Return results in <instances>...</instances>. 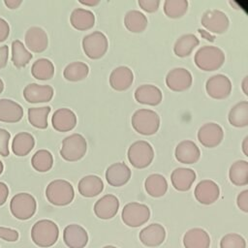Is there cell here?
Segmentation results:
<instances>
[{
  "instance_id": "1",
  "label": "cell",
  "mask_w": 248,
  "mask_h": 248,
  "mask_svg": "<svg viewBox=\"0 0 248 248\" xmlns=\"http://www.w3.org/2000/svg\"><path fill=\"white\" fill-rule=\"evenodd\" d=\"M58 226L51 220L43 219L36 222L31 229L32 241L39 247H50L58 239Z\"/></svg>"
},
{
  "instance_id": "2",
  "label": "cell",
  "mask_w": 248,
  "mask_h": 248,
  "mask_svg": "<svg viewBox=\"0 0 248 248\" xmlns=\"http://www.w3.org/2000/svg\"><path fill=\"white\" fill-rule=\"evenodd\" d=\"M194 61L202 71H215L224 64L225 53L218 46H203L197 50Z\"/></svg>"
},
{
  "instance_id": "3",
  "label": "cell",
  "mask_w": 248,
  "mask_h": 248,
  "mask_svg": "<svg viewBox=\"0 0 248 248\" xmlns=\"http://www.w3.org/2000/svg\"><path fill=\"white\" fill-rule=\"evenodd\" d=\"M46 197L50 203L57 206H64L73 202L75 191L69 181L55 179L46 186Z\"/></svg>"
},
{
  "instance_id": "4",
  "label": "cell",
  "mask_w": 248,
  "mask_h": 248,
  "mask_svg": "<svg viewBox=\"0 0 248 248\" xmlns=\"http://www.w3.org/2000/svg\"><path fill=\"white\" fill-rule=\"evenodd\" d=\"M132 126L136 132L144 136L154 135L160 127V117L157 112L147 108H140L132 115Z\"/></svg>"
},
{
  "instance_id": "5",
  "label": "cell",
  "mask_w": 248,
  "mask_h": 248,
  "mask_svg": "<svg viewBox=\"0 0 248 248\" xmlns=\"http://www.w3.org/2000/svg\"><path fill=\"white\" fill-rule=\"evenodd\" d=\"M86 150V140L82 135L75 133L63 140L60 155L64 160L74 162L81 159L85 155Z\"/></svg>"
},
{
  "instance_id": "6",
  "label": "cell",
  "mask_w": 248,
  "mask_h": 248,
  "mask_svg": "<svg viewBox=\"0 0 248 248\" xmlns=\"http://www.w3.org/2000/svg\"><path fill=\"white\" fill-rule=\"evenodd\" d=\"M127 156L133 167L137 169H144L153 161L154 150L149 142L145 140H137L130 145Z\"/></svg>"
},
{
  "instance_id": "7",
  "label": "cell",
  "mask_w": 248,
  "mask_h": 248,
  "mask_svg": "<svg viewBox=\"0 0 248 248\" xmlns=\"http://www.w3.org/2000/svg\"><path fill=\"white\" fill-rule=\"evenodd\" d=\"M37 202L35 198L28 193L15 195L10 202V210L14 217L18 220H28L36 212Z\"/></svg>"
},
{
  "instance_id": "8",
  "label": "cell",
  "mask_w": 248,
  "mask_h": 248,
  "mask_svg": "<svg viewBox=\"0 0 248 248\" xmlns=\"http://www.w3.org/2000/svg\"><path fill=\"white\" fill-rule=\"evenodd\" d=\"M108 47L107 36L101 31H94L82 39V48L84 53L91 59L103 57Z\"/></svg>"
},
{
  "instance_id": "9",
  "label": "cell",
  "mask_w": 248,
  "mask_h": 248,
  "mask_svg": "<svg viewBox=\"0 0 248 248\" xmlns=\"http://www.w3.org/2000/svg\"><path fill=\"white\" fill-rule=\"evenodd\" d=\"M125 225L137 228L145 224L150 217V210L147 205L140 202H129L124 205L121 213Z\"/></svg>"
},
{
  "instance_id": "10",
  "label": "cell",
  "mask_w": 248,
  "mask_h": 248,
  "mask_svg": "<svg viewBox=\"0 0 248 248\" xmlns=\"http://www.w3.org/2000/svg\"><path fill=\"white\" fill-rule=\"evenodd\" d=\"M201 23L209 32L223 34L228 30L230 20L224 12L213 9L207 10L202 14Z\"/></svg>"
},
{
  "instance_id": "11",
  "label": "cell",
  "mask_w": 248,
  "mask_h": 248,
  "mask_svg": "<svg viewBox=\"0 0 248 248\" xmlns=\"http://www.w3.org/2000/svg\"><path fill=\"white\" fill-rule=\"evenodd\" d=\"M205 89L211 98L217 100L225 99L231 94L232 82L227 76L217 74L206 80Z\"/></svg>"
},
{
  "instance_id": "12",
  "label": "cell",
  "mask_w": 248,
  "mask_h": 248,
  "mask_svg": "<svg viewBox=\"0 0 248 248\" xmlns=\"http://www.w3.org/2000/svg\"><path fill=\"white\" fill-rule=\"evenodd\" d=\"M192 75L191 73L182 67H176L171 69L166 76L167 86L176 92L185 91L192 85Z\"/></svg>"
},
{
  "instance_id": "13",
  "label": "cell",
  "mask_w": 248,
  "mask_h": 248,
  "mask_svg": "<svg viewBox=\"0 0 248 248\" xmlns=\"http://www.w3.org/2000/svg\"><path fill=\"white\" fill-rule=\"evenodd\" d=\"M224 138L223 128L214 122L203 124L198 131V140L205 147L212 148L221 143Z\"/></svg>"
},
{
  "instance_id": "14",
  "label": "cell",
  "mask_w": 248,
  "mask_h": 248,
  "mask_svg": "<svg viewBox=\"0 0 248 248\" xmlns=\"http://www.w3.org/2000/svg\"><path fill=\"white\" fill-rule=\"evenodd\" d=\"M195 198L202 204H211L215 202L220 195V189L216 182L210 179L200 181L195 188Z\"/></svg>"
},
{
  "instance_id": "15",
  "label": "cell",
  "mask_w": 248,
  "mask_h": 248,
  "mask_svg": "<svg viewBox=\"0 0 248 248\" xmlns=\"http://www.w3.org/2000/svg\"><path fill=\"white\" fill-rule=\"evenodd\" d=\"M63 240L69 248H84L88 242V234L81 226L71 224L64 229Z\"/></svg>"
},
{
  "instance_id": "16",
  "label": "cell",
  "mask_w": 248,
  "mask_h": 248,
  "mask_svg": "<svg viewBox=\"0 0 248 248\" xmlns=\"http://www.w3.org/2000/svg\"><path fill=\"white\" fill-rule=\"evenodd\" d=\"M119 208L118 199L110 194L103 196L94 204L95 215L103 220L111 219L114 217Z\"/></svg>"
},
{
  "instance_id": "17",
  "label": "cell",
  "mask_w": 248,
  "mask_h": 248,
  "mask_svg": "<svg viewBox=\"0 0 248 248\" xmlns=\"http://www.w3.org/2000/svg\"><path fill=\"white\" fill-rule=\"evenodd\" d=\"M131 178L130 168L122 162L113 163L106 170V179L113 187H120L126 184Z\"/></svg>"
},
{
  "instance_id": "18",
  "label": "cell",
  "mask_w": 248,
  "mask_h": 248,
  "mask_svg": "<svg viewBox=\"0 0 248 248\" xmlns=\"http://www.w3.org/2000/svg\"><path fill=\"white\" fill-rule=\"evenodd\" d=\"M53 96V88L50 85H41L37 83H30L23 89L24 99L31 104L46 103L51 100Z\"/></svg>"
},
{
  "instance_id": "19",
  "label": "cell",
  "mask_w": 248,
  "mask_h": 248,
  "mask_svg": "<svg viewBox=\"0 0 248 248\" xmlns=\"http://www.w3.org/2000/svg\"><path fill=\"white\" fill-rule=\"evenodd\" d=\"M26 46L33 52H43L46 49L48 39L46 31L38 26L30 27L24 36Z\"/></svg>"
},
{
  "instance_id": "20",
  "label": "cell",
  "mask_w": 248,
  "mask_h": 248,
  "mask_svg": "<svg viewBox=\"0 0 248 248\" xmlns=\"http://www.w3.org/2000/svg\"><path fill=\"white\" fill-rule=\"evenodd\" d=\"M139 236L143 245L157 247L164 242L166 238V231L160 224H150L140 232Z\"/></svg>"
},
{
  "instance_id": "21",
  "label": "cell",
  "mask_w": 248,
  "mask_h": 248,
  "mask_svg": "<svg viewBox=\"0 0 248 248\" xmlns=\"http://www.w3.org/2000/svg\"><path fill=\"white\" fill-rule=\"evenodd\" d=\"M51 124L58 132H68L76 127L77 116L70 108H61L54 111L51 117Z\"/></svg>"
},
{
  "instance_id": "22",
  "label": "cell",
  "mask_w": 248,
  "mask_h": 248,
  "mask_svg": "<svg viewBox=\"0 0 248 248\" xmlns=\"http://www.w3.org/2000/svg\"><path fill=\"white\" fill-rule=\"evenodd\" d=\"M174 155L176 160L182 164H194L199 161L201 151L194 141L185 140L176 145Z\"/></svg>"
},
{
  "instance_id": "23",
  "label": "cell",
  "mask_w": 248,
  "mask_h": 248,
  "mask_svg": "<svg viewBox=\"0 0 248 248\" xmlns=\"http://www.w3.org/2000/svg\"><path fill=\"white\" fill-rule=\"evenodd\" d=\"M134 80V74L127 66H118L109 75V84L117 91L128 89Z\"/></svg>"
},
{
  "instance_id": "24",
  "label": "cell",
  "mask_w": 248,
  "mask_h": 248,
  "mask_svg": "<svg viewBox=\"0 0 248 248\" xmlns=\"http://www.w3.org/2000/svg\"><path fill=\"white\" fill-rule=\"evenodd\" d=\"M135 99L143 105L157 106L162 102L163 94L160 88L153 84H142L135 90Z\"/></svg>"
},
{
  "instance_id": "25",
  "label": "cell",
  "mask_w": 248,
  "mask_h": 248,
  "mask_svg": "<svg viewBox=\"0 0 248 248\" xmlns=\"http://www.w3.org/2000/svg\"><path fill=\"white\" fill-rule=\"evenodd\" d=\"M23 116V108L16 102L10 99H0V121L16 123Z\"/></svg>"
},
{
  "instance_id": "26",
  "label": "cell",
  "mask_w": 248,
  "mask_h": 248,
  "mask_svg": "<svg viewBox=\"0 0 248 248\" xmlns=\"http://www.w3.org/2000/svg\"><path fill=\"white\" fill-rule=\"evenodd\" d=\"M171 184L177 191H188L196 180V172L192 169L177 168L170 175Z\"/></svg>"
},
{
  "instance_id": "27",
  "label": "cell",
  "mask_w": 248,
  "mask_h": 248,
  "mask_svg": "<svg viewBox=\"0 0 248 248\" xmlns=\"http://www.w3.org/2000/svg\"><path fill=\"white\" fill-rule=\"evenodd\" d=\"M183 244L185 248H209V234L201 228L188 230L183 236Z\"/></svg>"
},
{
  "instance_id": "28",
  "label": "cell",
  "mask_w": 248,
  "mask_h": 248,
  "mask_svg": "<svg viewBox=\"0 0 248 248\" xmlns=\"http://www.w3.org/2000/svg\"><path fill=\"white\" fill-rule=\"evenodd\" d=\"M78 189L81 196L85 198H93L101 194L104 189V183L99 176L90 174L79 180Z\"/></svg>"
},
{
  "instance_id": "29",
  "label": "cell",
  "mask_w": 248,
  "mask_h": 248,
  "mask_svg": "<svg viewBox=\"0 0 248 248\" xmlns=\"http://www.w3.org/2000/svg\"><path fill=\"white\" fill-rule=\"evenodd\" d=\"M70 21L72 26L78 30H88L95 24V16L90 10L77 8L73 10Z\"/></svg>"
},
{
  "instance_id": "30",
  "label": "cell",
  "mask_w": 248,
  "mask_h": 248,
  "mask_svg": "<svg viewBox=\"0 0 248 248\" xmlns=\"http://www.w3.org/2000/svg\"><path fill=\"white\" fill-rule=\"evenodd\" d=\"M144 188L149 196L160 198L166 194L168 190V182L162 174L152 173L145 179Z\"/></svg>"
},
{
  "instance_id": "31",
  "label": "cell",
  "mask_w": 248,
  "mask_h": 248,
  "mask_svg": "<svg viewBox=\"0 0 248 248\" xmlns=\"http://www.w3.org/2000/svg\"><path fill=\"white\" fill-rule=\"evenodd\" d=\"M34 145V137L29 133L21 132L15 136L12 142V150L16 156H25L33 149Z\"/></svg>"
},
{
  "instance_id": "32",
  "label": "cell",
  "mask_w": 248,
  "mask_h": 248,
  "mask_svg": "<svg viewBox=\"0 0 248 248\" xmlns=\"http://www.w3.org/2000/svg\"><path fill=\"white\" fill-rule=\"evenodd\" d=\"M200 44L199 39L191 33L180 36L174 43L173 51L179 57L189 56L194 48Z\"/></svg>"
},
{
  "instance_id": "33",
  "label": "cell",
  "mask_w": 248,
  "mask_h": 248,
  "mask_svg": "<svg viewBox=\"0 0 248 248\" xmlns=\"http://www.w3.org/2000/svg\"><path fill=\"white\" fill-rule=\"evenodd\" d=\"M228 119L231 125L242 128L248 125V102L243 101L235 104L229 111Z\"/></svg>"
},
{
  "instance_id": "34",
  "label": "cell",
  "mask_w": 248,
  "mask_h": 248,
  "mask_svg": "<svg viewBox=\"0 0 248 248\" xmlns=\"http://www.w3.org/2000/svg\"><path fill=\"white\" fill-rule=\"evenodd\" d=\"M229 177L232 184L244 186L248 184V162L238 160L232 164L229 170Z\"/></svg>"
},
{
  "instance_id": "35",
  "label": "cell",
  "mask_w": 248,
  "mask_h": 248,
  "mask_svg": "<svg viewBox=\"0 0 248 248\" xmlns=\"http://www.w3.org/2000/svg\"><path fill=\"white\" fill-rule=\"evenodd\" d=\"M147 17L143 13L138 10H130L126 13L124 17V24L126 28L133 33H140L147 26Z\"/></svg>"
},
{
  "instance_id": "36",
  "label": "cell",
  "mask_w": 248,
  "mask_h": 248,
  "mask_svg": "<svg viewBox=\"0 0 248 248\" xmlns=\"http://www.w3.org/2000/svg\"><path fill=\"white\" fill-rule=\"evenodd\" d=\"M31 74L40 80L50 79L54 75L53 63L47 58L37 59L31 67Z\"/></svg>"
},
{
  "instance_id": "37",
  "label": "cell",
  "mask_w": 248,
  "mask_h": 248,
  "mask_svg": "<svg viewBox=\"0 0 248 248\" xmlns=\"http://www.w3.org/2000/svg\"><path fill=\"white\" fill-rule=\"evenodd\" d=\"M88 73L89 67L87 64L81 61H75L65 67L63 76L69 81H78L85 78Z\"/></svg>"
},
{
  "instance_id": "38",
  "label": "cell",
  "mask_w": 248,
  "mask_h": 248,
  "mask_svg": "<svg viewBox=\"0 0 248 248\" xmlns=\"http://www.w3.org/2000/svg\"><path fill=\"white\" fill-rule=\"evenodd\" d=\"M32 59V54L26 49L19 40L12 43V62L16 68L25 67Z\"/></svg>"
},
{
  "instance_id": "39",
  "label": "cell",
  "mask_w": 248,
  "mask_h": 248,
  "mask_svg": "<svg viewBox=\"0 0 248 248\" xmlns=\"http://www.w3.org/2000/svg\"><path fill=\"white\" fill-rule=\"evenodd\" d=\"M50 112V107L30 108H28V120L30 124L38 129H46L47 127V116Z\"/></svg>"
},
{
  "instance_id": "40",
  "label": "cell",
  "mask_w": 248,
  "mask_h": 248,
  "mask_svg": "<svg viewBox=\"0 0 248 248\" xmlns=\"http://www.w3.org/2000/svg\"><path fill=\"white\" fill-rule=\"evenodd\" d=\"M31 164L36 170L40 172H46L52 168V154L46 149H40L32 156Z\"/></svg>"
},
{
  "instance_id": "41",
  "label": "cell",
  "mask_w": 248,
  "mask_h": 248,
  "mask_svg": "<svg viewBox=\"0 0 248 248\" xmlns=\"http://www.w3.org/2000/svg\"><path fill=\"white\" fill-rule=\"evenodd\" d=\"M188 10L187 0H166L164 2V12L170 18L183 16Z\"/></svg>"
},
{
  "instance_id": "42",
  "label": "cell",
  "mask_w": 248,
  "mask_h": 248,
  "mask_svg": "<svg viewBox=\"0 0 248 248\" xmlns=\"http://www.w3.org/2000/svg\"><path fill=\"white\" fill-rule=\"evenodd\" d=\"M220 248H246V241L238 233H228L221 238Z\"/></svg>"
},
{
  "instance_id": "43",
  "label": "cell",
  "mask_w": 248,
  "mask_h": 248,
  "mask_svg": "<svg viewBox=\"0 0 248 248\" xmlns=\"http://www.w3.org/2000/svg\"><path fill=\"white\" fill-rule=\"evenodd\" d=\"M11 138L10 133L5 130L0 128V155L3 157H7L10 153L9 151V140Z\"/></svg>"
},
{
  "instance_id": "44",
  "label": "cell",
  "mask_w": 248,
  "mask_h": 248,
  "mask_svg": "<svg viewBox=\"0 0 248 248\" xmlns=\"http://www.w3.org/2000/svg\"><path fill=\"white\" fill-rule=\"evenodd\" d=\"M18 237L19 234L17 231L11 228L0 227V238L9 242H15L18 239Z\"/></svg>"
},
{
  "instance_id": "45",
  "label": "cell",
  "mask_w": 248,
  "mask_h": 248,
  "mask_svg": "<svg viewBox=\"0 0 248 248\" xmlns=\"http://www.w3.org/2000/svg\"><path fill=\"white\" fill-rule=\"evenodd\" d=\"M138 3L140 5V7L147 13L156 12L160 5L159 0H139Z\"/></svg>"
},
{
  "instance_id": "46",
  "label": "cell",
  "mask_w": 248,
  "mask_h": 248,
  "mask_svg": "<svg viewBox=\"0 0 248 248\" xmlns=\"http://www.w3.org/2000/svg\"><path fill=\"white\" fill-rule=\"evenodd\" d=\"M236 203L240 210L247 213L248 212V190L240 192L236 198Z\"/></svg>"
},
{
  "instance_id": "47",
  "label": "cell",
  "mask_w": 248,
  "mask_h": 248,
  "mask_svg": "<svg viewBox=\"0 0 248 248\" xmlns=\"http://www.w3.org/2000/svg\"><path fill=\"white\" fill-rule=\"evenodd\" d=\"M9 34H10V26L8 22L4 18L0 17V43L4 42L9 37Z\"/></svg>"
},
{
  "instance_id": "48",
  "label": "cell",
  "mask_w": 248,
  "mask_h": 248,
  "mask_svg": "<svg viewBox=\"0 0 248 248\" xmlns=\"http://www.w3.org/2000/svg\"><path fill=\"white\" fill-rule=\"evenodd\" d=\"M9 54V47L7 45L0 46V69H3L7 65Z\"/></svg>"
},
{
  "instance_id": "49",
  "label": "cell",
  "mask_w": 248,
  "mask_h": 248,
  "mask_svg": "<svg viewBox=\"0 0 248 248\" xmlns=\"http://www.w3.org/2000/svg\"><path fill=\"white\" fill-rule=\"evenodd\" d=\"M8 195H9L8 186L5 183L0 182V205H3L5 203V202L7 201Z\"/></svg>"
},
{
  "instance_id": "50",
  "label": "cell",
  "mask_w": 248,
  "mask_h": 248,
  "mask_svg": "<svg viewBox=\"0 0 248 248\" xmlns=\"http://www.w3.org/2000/svg\"><path fill=\"white\" fill-rule=\"evenodd\" d=\"M4 3L9 9H16L22 3V1L21 0H4Z\"/></svg>"
},
{
  "instance_id": "51",
  "label": "cell",
  "mask_w": 248,
  "mask_h": 248,
  "mask_svg": "<svg viewBox=\"0 0 248 248\" xmlns=\"http://www.w3.org/2000/svg\"><path fill=\"white\" fill-rule=\"evenodd\" d=\"M79 3L85 6H96L100 3V1L99 0H79Z\"/></svg>"
},
{
  "instance_id": "52",
  "label": "cell",
  "mask_w": 248,
  "mask_h": 248,
  "mask_svg": "<svg viewBox=\"0 0 248 248\" xmlns=\"http://www.w3.org/2000/svg\"><path fill=\"white\" fill-rule=\"evenodd\" d=\"M247 86H248V76H245L244 78H243V80H242V83H241V87H242L243 93H244L245 95H248Z\"/></svg>"
},
{
  "instance_id": "53",
  "label": "cell",
  "mask_w": 248,
  "mask_h": 248,
  "mask_svg": "<svg viewBox=\"0 0 248 248\" xmlns=\"http://www.w3.org/2000/svg\"><path fill=\"white\" fill-rule=\"evenodd\" d=\"M242 151L245 156H248V136H246L242 141Z\"/></svg>"
},
{
  "instance_id": "54",
  "label": "cell",
  "mask_w": 248,
  "mask_h": 248,
  "mask_svg": "<svg viewBox=\"0 0 248 248\" xmlns=\"http://www.w3.org/2000/svg\"><path fill=\"white\" fill-rule=\"evenodd\" d=\"M199 32L201 33V35L202 36H203L206 40H210V41H213V39H214V36H210V35H208V34H206L205 33V31L204 30H202V29H199Z\"/></svg>"
},
{
  "instance_id": "55",
  "label": "cell",
  "mask_w": 248,
  "mask_h": 248,
  "mask_svg": "<svg viewBox=\"0 0 248 248\" xmlns=\"http://www.w3.org/2000/svg\"><path fill=\"white\" fill-rule=\"evenodd\" d=\"M3 90H4V83H3L2 79L0 78V94L3 92Z\"/></svg>"
},
{
  "instance_id": "56",
  "label": "cell",
  "mask_w": 248,
  "mask_h": 248,
  "mask_svg": "<svg viewBox=\"0 0 248 248\" xmlns=\"http://www.w3.org/2000/svg\"><path fill=\"white\" fill-rule=\"evenodd\" d=\"M3 170H4V166H3V163H2V161L0 160V174L3 172Z\"/></svg>"
},
{
  "instance_id": "57",
  "label": "cell",
  "mask_w": 248,
  "mask_h": 248,
  "mask_svg": "<svg viewBox=\"0 0 248 248\" xmlns=\"http://www.w3.org/2000/svg\"><path fill=\"white\" fill-rule=\"evenodd\" d=\"M103 248H117V247H115V246H111V245H108V246H105V247H103Z\"/></svg>"
}]
</instances>
